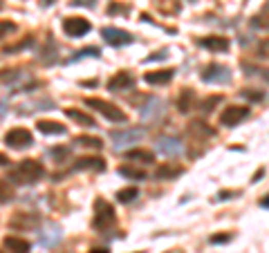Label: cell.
<instances>
[{
    "mask_svg": "<svg viewBox=\"0 0 269 253\" xmlns=\"http://www.w3.org/2000/svg\"><path fill=\"white\" fill-rule=\"evenodd\" d=\"M43 175H45V168L36 159H25V162H21L9 170L11 184H36L43 180Z\"/></svg>",
    "mask_w": 269,
    "mask_h": 253,
    "instance_id": "obj_1",
    "label": "cell"
},
{
    "mask_svg": "<svg viewBox=\"0 0 269 253\" xmlns=\"http://www.w3.org/2000/svg\"><path fill=\"white\" fill-rule=\"evenodd\" d=\"M85 106L88 108H92L97 110L101 116H106L108 121H114V123H124L128 116L124 110H119L117 106H112V103H108V101H103V99H94V96H88L85 99Z\"/></svg>",
    "mask_w": 269,
    "mask_h": 253,
    "instance_id": "obj_2",
    "label": "cell"
},
{
    "mask_svg": "<svg viewBox=\"0 0 269 253\" xmlns=\"http://www.w3.org/2000/svg\"><path fill=\"white\" fill-rule=\"evenodd\" d=\"M144 130L142 128H128V130H112L110 132V139H112L114 150H124L126 146H132L137 141L144 139Z\"/></svg>",
    "mask_w": 269,
    "mask_h": 253,
    "instance_id": "obj_3",
    "label": "cell"
},
{
    "mask_svg": "<svg viewBox=\"0 0 269 253\" xmlns=\"http://www.w3.org/2000/svg\"><path fill=\"white\" fill-rule=\"evenodd\" d=\"M94 213H97V218H94V226L97 229H110V226L114 224V208L112 204H108L106 200H97L94 202Z\"/></svg>",
    "mask_w": 269,
    "mask_h": 253,
    "instance_id": "obj_4",
    "label": "cell"
},
{
    "mask_svg": "<svg viewBox=\"0 0 269 253\" xmlns=\"http://www.w3.org/2000/svg\"><path fill=\"white\" fill-rule=\"evenodd\" d=\"M5 144L9 148H14V150H23V148H29L34 144V137L27 128H14V130H9L5 134Z\"/></svg>",
    "mask_w": 269,
    "mask_h": 253,
    "instance_id": "obj_5",
    "label": "cell"
},
{
    "mask_svg": "<svg viewBox=\"0 0 269 253\" xmlns=\"http://www.w3.org/2000/svg\"><path fill=\"white\" fill-rule=\"evenodd\" d=\"M202 81L204 83H229L231 81V70L227 65L211 63V65L204 67V72H202Z\"/></svg>",
    "mask_w": 269,
    "mask_h": 253,
    "instance_id": "obj_6",
    "label": "cell"
},
{
    "mask_svg": "<svg viewBox=\"0 0 269 253\" xmlns=\"http://www.w3.org/2000/svg\"><path fill=\"white\" fill-rule=\"evenodd\" d=\"M101 34H103V38H106L108 45H112V47L130 45V43L134 41V36H130L126 29H117V27H103Z\"/></svg>",
    "mask_w": 269,
    "mask_h": 253,
    "instance_id": "obj_7",
    "label": "cell"
},
{
    "mask_svg": "<svg viewBox=\"0 0 269 253\" xmlns=\"http://www.w3.org/2000/svg\"><path fill=\"white\" fill-rule=\"evenodd\" d=\"M63 32L70 36V38H79V36H85L90 32V23L85 21V18L70 16L63 21Z\"/></svg>",
    "mask_w": 269,
    "mask_h": 253,
    "instance_id": "obj_8",
    "label": "cell"
},
{
    "mask_svg": "<svg viewBox=\"0 0 269 253\" xmlns=\"http://www.w3.org/2000/svg\"><path fill=\"white\" fill-rule=\"evenodd\" d=\"M41 224V218L34 213H14V218L9 220V226L16 231H32V229H39Z\"/></svg>",
    "mask_w": 269,
    "mask_h": 253,
    "instance_id": "obj_9",
    "label": "cell"
},
{
    "mask_svg": "<svg viewBox=\"0 0 269 253\" xmlns=\"http://www.w3.org/2000/svg\"><path fill=\"white\" fill-rule=\"evenodd\" d=\"M157 150L166 157H180L182 152H184V144H182L177 137H168L166 134V137L157 139Z\"/></svg>",
    "mask_w": 269,
    "mask_h": 253,
    "instance_id": "obj_10",
    "label": "cell"
},
{
    "mask_svg": "<svg viewBox=\"0 0 269 253\" xmlns=\"http://www.w3.org/2000/svg\"><path fill=\"white\" fill-rule=\"evenodd\" d=\"M247 114H249V108H244V106H229V108H224L222 114H220V123H222V126H227V128H234Z\"/></svg>",
    "mask_w": 269,
    "mask_h": 253,
    "instance_id": "obj_11",
    "label": "cell"
},
{
    "mask_svg": "<svg viewBox=\"0 0 269 253\" xmlns=\"http://www.w3.org/2000/svg\"><path fill=\"white\" fill-rule=\"evenodd\" d=\"M132 88H134V76L130 72H117L108 81L110 92H124V90H132Z\"/></svg>",
    "mask_w": 269,
    "mask_h": 253,
    "instance_id": "obj_12",
    "label": "cell"
},
{
    "mask_svg": "<svg viewBox=\"0 0 269 253\" xmlns=\"http://www.w3.org/2000/svg\"><path fill=\"white\" fill-rule=\"evenodd\" d=\"M166 112V103L162 101V99H152V101H148V106H144L142 108V116L144 119H152V121H157L160 116Z\"/></svg>",
    "mask_w": 269,
    "mask_h": 253,
    "instance_id": "obj_13",
    "label": "cell"
},
{
    "mask_svg": "<svg viewBox=\"0 0 269 253\" xmlns=\"http://www.w3.org/2000/svg\"><path fill=\"white\" fill-rule=\"evenodd\" d=\"M195 101H198V96H195V92L191 88H186V90H182V94L180 99H177V110L180 112H191V110L195 108Z\"/></svg>",
    "mask_w": 269,
    "mask_h": 253,
    "instance_id": "obj_14",
    "label": "cell"
},
{
    "mask_svg": "<svg viewBox=\"0 0 269 253\" xmlns=\"http://www.w3.org/2000/svg\"><path fill=\"white\" fill-rule=\"evenodd\" d=\"M200 45L211 49V52H224V49H229V41L224 36H206L200 41Z\"/></svg>",
    "mask_w": 269,
    "mask_h": 253,
    "instance_id": "obj_15",
    "label": "cell"
},
{
    "mask_svg": "<svg viewBox=\"0 0 269 253\" xmlns=\"http://www.w3.org/2000/svg\"><path fill=\"white\" fill-rule=\"evenodd\" d=\"M61 236H63V233H61V226L59 224H50L45 231L41 233V244L43 246H54L61 240Z\"/></svg>",
    "mask_w": 269,
    "mask_h": 253,
    "instance_id": "obj_16",
    "label": "cell"
},
{
    "mask_svg": "<svg viewBox=\"0 0 269 253\" xmlns=\"http://www.w3.org/2000/svg\"><path fill=\"white\" fill-rule=\"evenodd\" d=\"M173 70H157V72H148L146 74V83L150 85H164L168 81H173Z\"/></svg>",
    "mask_w": 269,
    "mask_h": 253,
    "instance_id": "obj_17",
    "label": "cell"
},
{
    "mask_svg": "<svg viewBox=\"0 0 269 253\" xmlns=\"http://www.w3.org/2000/svg\"><path fill=\"white\" fill-rule=\"evenodd\" d=\"M180 175H182L180 166H170V164H162V166H157V170H155L157 180H175V177H180Z\"/></svg>",
    "mask_w": 269,
    "mask_h": 253,
    "instance_id": "obj_18",
    "label": "cell"
},
{
    "mask_svg": "<svg viewBox=\"0 0 269 253\" xmlns=\"http://www.w3.org/2000/svg\"><path fill=\"white\" fill-rule=\"evenodd\" d=\"M5 246L11 251V253H27L29 251V242L23 238H16V236H7L5 238Z\"/></svg>",
    "mask_w": 269,
    "mask_h": 253,
    "instance_id": "obj_19",
    "label": "cell"
},
{
    "mask_svg": "<svg viewBox=\"0 0 269 253\" xmlns=\"http://www.w3.org/2000/svg\"><path fill=\"white\" fill-rule=\"evenodd\" d=\"M65 114L70 116L72 121H76L79 126H85V128H92V126H94V119H92V116L85 114V112H81V110H76V108H67Z\"/></svg>",
    "mask_w": 269,
    "mask_h": 253,
    "instance_id": "obj_20",
    "label": "cell"
},
{
    "mask_svg": "<svg viewBox=\"0 0 269 253\" xmlns=\"http://www.w3.org/2000/svg\"><path fill=\"white\" fill-rule=\"evenodd\" d=\"M76 168L79 170H103L106 168V162L101 157H83V159H79Z\"/></svg>",
    "mask_w": 269,
    "mask_h": 253,
    "instance_id": "obj_21",
    "label": "cell"
},
{
    "mask_svg": "<svg viewBox=\"0 0 269 253\" xmlns=\"http://www.w3.org/2000/svg\"><path fill=\"white\" fill-rule=\"evenodd\" d=\"M36 128H39L41 134H52V137L54 134H65V128L59 121H39Z\"/></svg>",
    "mask_w": 269,
    "mask_h": 253,
    "instance_id": "obj_22",
    "label": "cell"
},
{
    "mask_svg": "<svg viewBox=\"0 0 269 253\" xmlns=\"http://www.w3.org/2000/svg\"><path fill=\"white\" fill-rule=\"evenodd\" d=\"M128 159L130 162H142V164H152L155 162V155L150 150H142V148H134V150L128 152Z\"/></svg>",
    "mask_w": 269,
    "mask_h": 253,
    "instance_id": "obj_23",
    "label": "cell"
},
{
    "mask_svg": "<svg viewBox=\"0 0 269 253\" xmlns=\"http://www.w3.org/2000/svg\"><path fill=\"white\" fill-rule=\"evenodd\" d=\"M252 27L256 29H269V5H265L258 14L252 18Z\"/></svg>",
    "mask_w": 269,
    "mask_h": 253,
    "instance_id": "obj_24",
    "label": "cell"
},
{
    "mask_svg": "<svg viewBox=\"0 0 269 253\" xmlns=\"http://www.w3.org/2000/svg\"><path fill=\"white\" fill-rule=\"evenodd\" d=\"M119 175H121V177H128V180H134V182L146 180V172L139 170V168H132V166H121V168H119Z\"/></svg>",
    "mask_w": 269,
    "mask_h": 253,
    "instance_id": "obj_25",
    "label": "cell"
},
{
    "mask_svg": "<svg viewBox=\"0 0 269 253\" xmlns=\"http://www.w3.org/2000/svg\"><path fill=\"white\" fill-rule=\"evenodd\" d=\"M188 130H191V134H198V137H202V139H204V137H213V134H216L211 128H206L204 121H193L191 126H188Z\"/></svg>",
    "mask_w": 269,
    "mask_h": 253,
    "instance_id": "obj_26",
    "label": "cell"
},
{
    "mask_svg": "<svg viewBox=\"0 0 269 253\" xmlns=\"http://www.w3.org/2000/svg\"><path fill=\"white\" fill-rule=\"evenodd\" d=\"M74 144L85 146V148H97V150H99V148L103 146V141L99 137H88V134H81V137H76Z\"/></svg>",
    "mask_w": 269,
    "mask_h": 253,
    "instance_id": "obj_27",
    "label": "cell"
},
{
    "mask_svg": "<svg viewBox=\"0 0 269 253\" xmlns=\"http://www.w3.org/2000/svg\"><path fill=\"white\" fill-rule=\"evenodd\" d=\"M137 195H139V190L134 188V186H130V188H121L119 193H117V202H121V204H128V202H132Z\"/></svg>",
    "mask_w": 269,
    "mask_h": 253,
    "instance_id": "obj_28",
    "label": "cell"
},
{
    "mask_svg": "<svg viewBox=\"0 0 269 253\" xmlns=\"http://www.w3.org/2000/svg\"><path fill=\"white\" fill-rule=\"evenodd\" d=\"M11 200H14V188H11L7 180L0 177V202H11Z\"/></svg>",
    "mask_w": 269,
    "mask_h": 253,
    "instance_id": "obj_29",
    "label": "cell"
},
{
    "mask_svg": "<svg viewBox=\"0 0 269 253\" xmlns=\"http://www.w3.org/2000/svg\"><path fill=\"white\" fill-rule=\"evenodd\" d=\"M16 32V25L11 23V21H0V41L3 38H7L9 34H14Z\"/></svg>",
    "mask_w": 269,
    "mask_h": 253,
    "instance_id": "obj_30",
    "label": "cell"
},
{
    "mask_svg": "<svg viewBox=\"0 0 269 253\" xmlns=\"http://www.w3.org/2000/svg\"><path fill=\"white\" fill-rule=\"evenodd\" d=\"M240 96L249 99V101H262V99H265V92H260V90H242Z\"/></svg>",
    "mask_w": 269,
    "mask_h": 253,
    "instance_id": "obj_31",
    "label": "cell"
},
{
    "mask_svg": "<svg viewBox=\"0 0 269 253\" xmlns=\"http://www.w3.org/2000/svg\"><path fill=\"white\" fill-rule=\"evenodd\" d=\"M99 49H97V47H85V49H81V52H76V56L74 59H81V56H99ZM74 59H72V61H74Z\"/></svg>",
    "mask_w": 269,
    "mask_h": 253,
    "instance_id": "obj_32",
    "label": "cell"
},
{
    "mask_svg": "<svg viewBox=\"0 0 269 253\" xmlns=\"http://www.w3.org/2000/svg\"><path fill=\"white\" fill-rule=\"evenodd\" d=\"M220 101H222V96H211V99H206V101L202 103V110H204V112H211L213 106H216V103H220Z\"/></svg>",
    "mask_w": 269,
    "mask_h": 253,
    "instance_id": "obj_33",
    "label": "cell"
},
{
    "mask_svg": "<svg viewBox=\"0 0 269 253\" xmlns=\"http://www.w3.org/2000/svg\"><path fill=\"white\" fill-rule=\"evenodd\" d=\"M67 155H70V150H67V148H52V157L56 159V162H63Z\"/></svg>",
    "mask_w": 269,
    "mask_h": 253,
    "instance_id": "obj_34",
    "label": "cell"
},
{
    "mask_svg": "<svg viewBox=\"0 0 269 253\" xmlns=\"http://www.w3.org/2000/svg\"><path fill=\"white\" fill-rule=\"evenodd\" d=\"M32 43H34V38H25V41H23V43H18L16 47H5V49H3V54H11V52H16V49L29 47V45H32Z\"/></svg>",
    "mask_w": 269,
    "mask_h": 253,
    "instance_id": "obj_35",
    "label": "cell"
},
{
    "mask_svg": "<svg viewBox=\"0 0 269 253\" xmlns=\"http://www.w3.org/2000/svg\"><path fill=\"white\" fill-rule=\"evenodd\" d=\"M258 54H260L262 59H269V38H265V41H262L260 45H258Z\"/></svg>",
    "mask_w": 269,
    "mask_h": 253,
    "instance_id": "obj_36",
    "label": "cell"
},
{
    "mask_svg": "<svg viewBox=\"0 0 269 253\" xmlns=\"http://www.w3.org/2000/svg\"><path fill=\"white\" fill-rule=\"evenodd\" d=\"M126 11H128V7H121V5H110V7H108V14L110 16H114V14H126Z\"/></svg>",
    "mask_w": 269,
    "mask_h": 253,
    "instance_id": "obj_37",
    "label": "cell"
},
{
    "mask_svg": "<svg viewBox=\"0 0 269 253\" xmlns=\"http://www.w3.org/2000/svg\"><path fill=\"white\" fill-rule=\"evenodd\" d=\"M229 240H231V236H213V238H211V242H213V244H218V242H229Z\"/></svg>",
    "mask_w": 269,
    "mask_h": 253,
    "instance_id": "obj_38",
    "label": "cell"
},
{
    "mask_svg": "<svg viewBox=\"0 0 269 253\" xmlns=\"http://www.w3.org/2000/svg\"><path fill=\"white\" fill-rule=\"evenodd\" d=\"M162 59H166V54H157V56H148V59H146V63H152V61H162Z\"/></svg>",
    "mask_w": 269,
    "mask_h": 253,
    "instance_id": "obj_39",
    "label": "cell"
},
{
    "mask_svg": "<svg viewBox=\"0 0 269 253\" xmlns=\"http://www.w3.org/2000/svg\"><path fill=\"white\" fill-rule=\"evenodd\" d=\"M231 195H234L231 190H224V193H220V195H218V200H231Z\"/></svg>",
    "mask_w": 269,
    "mask_h": 253,
    "instance_id": "obj_40",
    "label": "cell"
},
{
    "mask_svg": "<svg viewBox=\"0 0 269 253\" xmlns=\"http://www.w3.org/2000/svg\"><path fill=\"white\" fill-rule=\"evenodd\" d=\"M54 3H56V0H41L43 7H50V5H54Z\"/></svg>",
    "mask_w": 269,
    "mask_h": 253,
    "instance_id": "obj_41",
    "label": "cell"
},
{
    "mask_svg": "<svg viewBox=\"0 0 269 253\" xmlns=\"http://www.w3.org/2000/svg\"><path fill=\"white\" fill-rule=\"evenodd\" d=\"M262 175H265V170H262V168H260V170H258V172H256V175H254V182H258V180H260V177H262Z\"/></svg>",
    "mask_w": 269,
    "mask_h": 253,
    "instance_id": "obj_42",
    "label": "cell"
},
{
    "mask_svg": "<svg viewBox=\"0 0 269 253\" xmlns=\"http://www.w3.org/2000/svg\"><path fill=\"white\" fill-rule=\"evenodd\" d=\"M260 206H262V208H269V195H267V197H265V200H262V202H260Z\"/></svg>",
    "mask_w": 269,
    "mask_h": 253,
    "instance_id": "obj_43",
    "label": "cell"
},
{
    "mask_svg": "<svg viewBox=\"0 0 269 253\" xmlns=\"http://www.w3.org/2000/svg\"><path fill=\"white\" fill-rule=\"evenodd\" d=\"M7 162H9V159H7V157H5V155H3V152H0V166H5V164H7Z\"/></svg>",
    "mask_w": 269,
    "mask_h": 253,
    "instance_id": "obj_44",
    "label": "cell"
},
{
    "mask_svg": "<svg viewBox=\"0 0 269 253\" xmlns=\"http://www.w3.org/2000/svg\"><path fill=\"white\" fill-rule=\"evenodd\" d=\"M90 253H108V249H92Z\"/></svg>",
    "mask_w": 269,
    "mask_h": 253,
    "instance_id": "obj_45",
    "label": "cell"
},
{
    "mask_svg": "<svg viewBox=\"0 0 269 253\" xmlns=\"http://www.w3.org/2000/svg\"><path fill=\"white\" fill-rule=\"evenodd\" d=\"M0 7H3V3H0Z\"/></svg>",
    "mask_w": 269,
    "mask_h": 253,
    "instance_id": "obj_46",
    "label": "cell"
},
{
    "mask_svg": "<svg viewBox=\"0 0 269 253\" xmlns=\"http://www.w3.org/2000/svg\"><path fill=\"white\" fill-rule=\"evenodd\" d=\"M0 253H3V251H0Z\"/></svg>",
    "mask_w": 269,
    "mask_h": 253,
    "instance_id": "obj_47",
    "label": "cell"
}]
</instances>
